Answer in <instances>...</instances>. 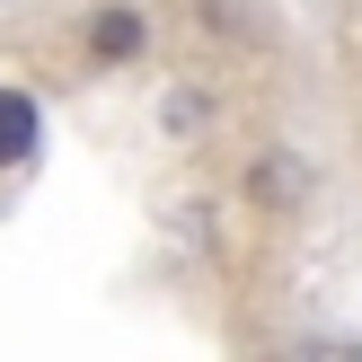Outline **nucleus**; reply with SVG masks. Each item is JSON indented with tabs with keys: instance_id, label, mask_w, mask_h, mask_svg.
<instances>
[{
	"instance_id": "obj_2",
	"label": "nucleus",
	"mask_w": 362,
	"mask_h": 362,
	"mask_svg": "<svg viewBox=\"0 0 362 362\" xmlns=\"http://www.w3.org/2000/svg\"><path fill=\"white\" fill-rule=\"evenodd\" d=\"M88 45H98V53H133V45H141V18H133V9L98 18V35H88Z\"/></svg>"
},
{
	"instance_id": "obj_1",
	"label": "nucleus",
	"mask_w": 362,
	"mask_h": 362,
	"mask_svg": "<svg viewBox=\"0 0 362 362\" xmlns=\"http://www.w3.org/2000/svg\"><path fill=\"white\" fill-rule=\"evenodd\" d=\"M27 151H35V106L18 88H0V168H18Z\"/></svg>"
}]
</instances>
